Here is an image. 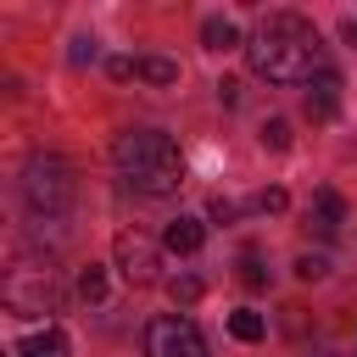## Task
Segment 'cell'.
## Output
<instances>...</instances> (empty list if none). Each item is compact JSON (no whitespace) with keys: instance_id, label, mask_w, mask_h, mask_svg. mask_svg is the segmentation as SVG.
I'll return each instance as SVG.
<instances>
[{"instance_id":"1","label":"cell","mask_w":357,"mask_h":357,"mask_svg":"<svg viewBox=\"0 0 357 357\" xmlns=\"http://www.w3.org/2000/svg\"><path fill=\"white\" fill-rule=\"evenodd\" d=\"M245 61L257 78L268 84H307L312 73H324V39L307 17L296 11H273L257 22V33L245 39Z\"/></svg>"},{"instance_id":"2","label":"cell","mask_w":357,"mask_h":357,"mask_svg":"<svg viewBox=\"0 0 357 357\" xmlns=\"http://www.w3.org/2000/svg\"><path fill=\"white\" fill-rule=\"evenodd\" d=\"M112 162H117L123 184L139 190V195H178V184H184V156H178V145L162 128H128V134H117Z\"/></svg>"},{"instance_id":"3","label":"cell","mask_w":357,"mask_h":357,"mask_svg":"<svg viewBox=\"0 0 357 357\" xmlns=\"http://www.w3.org/2000/svg\"><path fill=\"white\" fill-rule=\"evenodd\" d=\"M73 195H78V184H73V167L61 156H28V167H22V201L39 218H61L73 206Z\"/></svg>"},{"instance_id":"4","label":"cell","mask_w":357,"mask_h":357,"mask_svg":"<svg viewBox=\"0 0 357 357\" xmlns=\"http://www.w3.org/2000/svg\"><path fill=\"white\" fill-rule=\"evenodd\" d=\"M0 296H6V307H11L17 318H39V312H50V307H56V279H50V268L17 262V268H6Z\"/></svg>"},{"instance_id":"5","label":"cell","mask_w":357,"mask_h":357,"mask_svg":"<svg viewBox=\"0 0 357 357\" xmlns=\"http://www.w3.org/2000/svg\"><path fill=\"white\" fill-rule=\"evenodd\" d=\"M145 357H206V340L190 318H151L145 324Z\"/></svg>"},{"instance_id":"6","label":"cell","mask_w":357,"mask_h":357,"mask_svg":"<svg viewBox=\"0 0 357 357\" xmlns=\"http://www.w3.org/2000/svg\"><path fill=\"white\" fill-rule=\"evenodd\" d=\"M112 251H117V273H123L128 284H151V279H156V268H162L156 245H151L145 234H134V229H123Z\"/></svg>"},{"instance_id":"7","label":"cell","mask_w":357,"mask_h":357,"mask_svg":"<svg viewBox=\"0 0 357 357\" xmlns=\"http://www.w3.org/2000/svg\"><path fill=\"white\" fill-rule=\"evenodd\" d=\"M301 112H307L312 123H329V117L340 112V73H335V67H324V73L307 78V100H301Z\"/></svg>"},{"instance_id":"8","label":"cell","mask_w":357,"mask_h":357,"mask_svg":"<svg viewBox=\"0 0 357 357\" xmlns=\"http://www.w3.org/2000/svg\"><path fill=\"white\" fill-rule=\"evenodd\" d=\"M340 223H346V201H340L335 190H312V201H307V229L324 234V240H335Z\"/></svg>"},{"instance_id":"9","label":"cell","mask_w":357,"mask_h":357,"mask_svg":"<svg viewBox=\"0 0 357 357\" xmlns=\"http://www.w3.org/2000/svg\"><path fill=\"white\" fill-rule=\"evenodd\" d=\"M162 245H167L173 257H195V251L206 245V223H201V218H173V223L162 229Z\"/></svg>"},{"instance_id":"10","label":"cell","mask_w":357,"mask_h":357,"mask_svg":"<svg viewBox=\"0 0 357 357\" xmlns=\"http://www.w3.org/2000/svg\"><path fill=\"white\" fill-rule=\"evenodd\" d=\"M17 357H67V335L61 329H39L17 346Z\"/></svg>"},{"instance_id":"11","label":"cell","mask_w":357,"mask_h":357,"mask_svg":"<svg viewBox=\"0 0 357 357\" xmlns=\"http://www.w3.org/2000/svg\"><path fill=\"white\" fill-rule=\"evenodd\" d=\"M201 45H206V50H234V45H240V28H234L229 17H206V22H201Z\"/></svg>"},{"instance_id":"12","label":"cell","mask_w":357,"mask_h":357,"mask_svg":"<svg viewBox=\"0 0 357 357\" xmlns=\"http://www.w3.org/2000/svg\"><path fill=\"white\" fill-rule=\"evenodd\" d=\"M134 78H145V84H178V61H167V56H139L134 61Z\"/></svg>"},{"instance_id":"13","label":"cell","mask_w":357,"mask_h":357,"mask_svg":"<svg viewBox=\"0 0 357 357\" xmlns=\"http://www.w3.org/2000/svg\"><path fill=\"white\" fill-rule=\"evenodd\" d=\"M229 335H234V340H262V335H268V318L251 312V307H240V312H229Z\"/></svg>"},{"instance_id":"14","label":"cell","mask_w":357,"mask_h":357,"mask_svg":"<svg viewBox=\"0 0 357 357\" xmlns=\"http://www.w3.org/2000/svg\"><path fill=\"white\" fill-rule=\"evenodd\" d=\"M201 290H206V284H201L195 273H173V279H167V296H173L178 307H195V301H201Z\"/></svg>"},{"instance_id":"15","label":"cell","mask_w":357,"mask_h":357,"mask_svg":"<svg viewBox=\"0 0 357 357\" xmlns=\"http://www.w3.org/2000/svg\"><path fill=\"white\" fill-rule=\"evenodd\" d=\"M78 296H84V301H100V296H106V273H100L95 262L78 273Z\"/></svg>"},{"instance_id":"16","label":"cell","mask_w":357,"mask_h":357,"mask_svg":"<svg viewBox=\"0 0 357 357\" xmlns=\"http://www.w3.org/2000/svg\"><path fill=\"white\" fill-rule=\"evenodd\" d=\"M262 145H268V151H284V145H290V123H284V117H268V123H262Z\"/></svg>"},{"instance_id":"17","label":"cell","mask_w":357,"mask_h":357,"mask_svg":"<svg viewBox=\"0 0 357 357\" xmlns=\"http://www.w3.org/2000/svg\"><path fill=\"white\" fill-rule=\"evenodd\" d=\"M206 212H212V223H234L245 206H240V201H229V195H212V206H206Z\"/></svg>"},{"instance_id":"18","label":"cell","mask_w":357,"mask_h":357,"mask_svg":"<svg viewBox=\"0 0 357 357\" xmlns=\"http://www.w3.org/2000/svg\"><path fill=\"white\" fill-rule=\"evenodd\" d=\"M296 273H301V279H324V273H329V257L307 251V257H296Z\"/></svg>"},{"instance_id":"19","label":"cell","mask_w":357,"mask_h":357,"mask_svg":"<svg viewBox=\"0 0 357 357\" xmlns=\"http://www.w3.org/2000/svg\"><path fill=\"white\" fill-rule=\"evenodd\" d=\"M284 206H290L284 190H262V195H257V212H284Z\"/></svg>"},{"instance_id":"20","label":"cell","mask_w":357,"mask_h":357,"mask_svg":"<svg viewBox=\"0 0 357 357\" xmlns=\"http://www.w3.org/2000/svg\"><path fill=\"white\" fill-rule=\"evenodd\" d=\"M240 279H245V284H268V273H262V262H257L251 251L240 257Z\"/></svg>"},{"instance_id":"21","label":"cell","mask_w":357,"mask_h":357,"mask_svg":"<svg viewBox=\"0 0 357 357\" xmlns=\"http://www.w3.org/2000/svg\"><path fill=\"white\" fill-rule=\"evenodd\" d=\"M67 56L84 67V61H95V45H89V39H73V50H67Z\"/></svg>"},{"instance_id":"22","label":"cell","mask_w":357,"mask_h":357,"mask_svg":"<svg viewBox=\"0 0 357 357\" xmlns=\"http://www.w3.org/2000/svg\"><path fill=\"white\" fill-rule=\"evenodd\" d=\"M106 73H112V78H134V61H128V56H112Z\"/></svg>"},{"instance_id":"23","label":"cell","mask_w":357,"mask_h":357,"mask_svg":"<svg viewBox=\"0 0 357 357\" xmlns=\"http://www.w3.org/2000/svg\"><path fill=\"white\" fill-rule=\"evenodd\" d=\"M218 100H223V106H234V100H240V84H234V78H223V84H218Z\"/></svg>"},{"instance_id":"24","label":"cell","mask_w":357,"mask_h":357,"mask_svg":"<svg viewBox=\"0 0 357 357\" xmlns=\"http://www.w3.org/2000/svg\"><path fill=\"white\" fill-rule=\"evenodd\" d=\"M340 39H346V45H357V17H346V22H340Z\"/></svg>"},{"instance_id":"25","label":"cell","mask_w":357,"mask_h":357,"mask_svg":"<svg viewBox=\"0 0 357 357\" xmlns=\"http://www.w3.org/2000/svg\"><path fill=\"white\" fill-rule=\"evenodd\" d=\"M324 357H335V351H324Z\"/></svg>"}]
</instances>
